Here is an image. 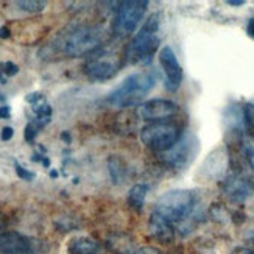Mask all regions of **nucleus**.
I'll use <instances>...</instances> for the list:
<instances>
[{"label": "nucleus", "instance_id": "f257e3e1", "mask_svg": "<svg viewBox=\"0 0 254 254\" xmlns=\"http://www.w3.org/2000/svg\"><path fill=\"white\" fill-rule=\"evenodd\" d=\"M158 83V73L155 70H140L128 75L119 86L109 94L108 101L116 108L137 106L148 92Z\"/></svg>", "mask_w": 254, "mask_h": 254}, {"label": "nucleus", "instance_id": "f03ea898", "mask_svg": "<svg viewBox=\"0 0 254 254\" xmlns=\"http://www.w3.org/2000/svg\"><path fill=\"white\" fill-rule=\"evenodd\" d=\"M159 16H150L142 28L134 34L125 52V60L129 64H150L159 47Z\"/></svg>", "mask_w": 254, "mask_h": 254}, {"label": "nucleus", "instance_id": "7ed1b4c3", "mask_svg": "<svg viewBox=\"0 0 254 254\" xmlns=\"http://www.w3.org/2000/svg\"><path fill=\"white\" fill-rule=\"evenodd\" d=\"M103 36H105V30L101 25H80L64 37L63 52L72 58L94 53L100 47Z\"/></svg>", "mask_w": 254, "mask_h": 254}, {"label": "nucleus", "instance_id": "20e7f679", "mask_svg": "<svg viewBox=\"0 0 254 254\" xmlns=\"http://www.w3.org/2000/svg\"><path fill=\"white\" fill-rule=\"evenodd\" d=\"M193 208H195L193 192L175 189L159 196L158 201L155 203L153 212L162 215L165 220L172 222L175 224L189 217Z\"/></svg>", "mask_w": 254, "mask_h": 254}, {"label": "nucleus", "instance_id": "39448f33", "mask_svg": "<svg viewBox=\"0 0 254 254\" xmlns=\"http://www.w3.org/2000/svg\"><path fill=\"white\" fill-rule=\"evenodd\" d=\"M181 137H183L181 127L170 120L148 124L140 131V140H142V144L156 153L168 152Z\"/></svg>", "mask_w": 254, "mask_h": 254}, {"label": "nucleus", "instance_id": "423d86ee", "mask_svg": "<svg viewBox=\"0 0 254 254\" xmlns=\"http://www.w3.org/2000/svg\"><path fill=\"white\" fill-rule=\"evenodd\" d=\"M148 2L144 0H127L120 2L112 21V33L117 37H127L136 32L137 25L144 19Z\"/></svg>", "mask_w": 254, "mask_h": 254}, {"label": "nucleus", "instance_id": "0eeeda50", "mask_svg": "<svg viewBox=\"0 0 254 254\" xmlns=\"http://www.w3.org/2000/svg\"><path fill=\"white\" fill-rule=\"evenodd\" d=\"M120 70V56L111 50L97 49L91 58L84 64V72L95 81H106L114 78Z\"/></svg>", "mask_w": 254, "mask_h": 254}, {"label": "nucleus", "instance_id": "6e6552de", "mask_svg": "<svg viewBox=\"0 0 254 254\" xmlns=\"http://www.w3.org/2000/svg\"><path fill=\"white\" fill-rule=\"evenodd\" d=\"M159 64H161V69L164 72L165 77V88L168 91H178L183 83V67L180 61H178L175 52L168 45L162 47L159 50Z\"/></svg>", "mask_w": 254, "mask_h": 254}, {"label": "nucleus", "instance_id": "1a4fd4ad", "mask_svg": "<svg viewBox=\"0 0 254 254\" xmlns=\"http://www.w3.org/2000/svg\"><path fill=\"white\" fill-rule=\"evenodd\" d=\"M176 112H178V106L173 101L165 100V98L148 100V101L142 103L137 109L139 117L150 122V124L170 120V117H173Z\"/></svg>", "mask_w": 254, "mask_h": 254}, {"label": "nucleus", "instance_id": "9d476101", "mask_svg": "<svg viewBox=\"0 0 254 254\" xmlns=\"http://www.w3.org/2000/svg\"><path fill=\"white\" fill-rule=\"evenodd\" d=\"M195 150H196V140L192 136H186L178 140L168 152L162 153V159L168 165H172L175 168H184L193 159Z\"/></svg>", "mask_w": 254, "mask_h": 254}, {"label": "nucleus", "instance_id": "9b49d317", "mask_svg": "<svg viewBox=\"0 0 254 254\" xmlns=\"http://www.w3.org/2000/svg\"><path fill=\"white\" fill-rule=\"evenodd\" d=\"M223 190L232 203H243L253 195L254 184L243 175H231L223 183Z\"/></svg>", "mask_w": 254, "mask_h": 254}, {"label": "nucleus", "instance_id": "f8f14e48", "mask_svg": "<svg viewBox=\"0 0 254 254\" xmlns=\"http://www.w3.org/2000/svg\"><path fill=\"white\" fill-rule=\"evenodd\" d=\"M33 242L16 231L0 232V254H30Z\"/></svg>", "mask_w": 254, "mask_h": 254}, {"label": "nucleus", "instance_id": "ddd939ff", "mask_svg": "<svg viewBox=\"0 0 254 254\" xmlns=\"http://www.w3.org/2000/svg\"><path fill=\"white\" fill-rule=\"evenodd\" d=\"M148 231H150V236H152L156 242L164 243V245H168V243L173 242V239H175L173 223L165 220L162 215H159L156 212H152V215H150Z\"/></svg>", "mask_w": 254, "mask_h": 254}, {"label": "nucleus", "instance_id": "4468645a", "mask_svg": "<svg viewBox=\"0 0 254 254\" xmlns=\"http://www.w3.org/2000/svg\"><path fill=\"white\" fill-rule=\"evenodd\" d=\"M27 101L32 105V109L36 116V119H34L36 124L41 128L49 124L50 119H52V106L47 103V100L42 94L33 92V94H30V95H27Z\"/></svg>", "mask_w": 254, "mask_h": 254}, {"label": "nucleus", "instance_id": "2eb2a0df", "mask_svg": "<svg viewBox=\"0 0 254 254\" xmlns=\"http://www.w3.org/2000/svg\"><path fill=\"white\" fill-rule=\"evenodd\" d=\"M100 242L89 236H78L69 242V254H100Z\"/></svg>", "mask_w": 254, "mask_h": 254}, {"label": "nucleus", "instance_id": "dca6fc26", "mask_svg": "<svg viewBox=\"0 0 254 254\" xmlns=\"http://www.w3.org/2000/svg\"><path fill=\"white\" fill-rule=\"evenodd\" d=\"M108 170H109V176L114 184H122L125 183L127 178V165L124 162V159L120 156H111L108 159Z\"/></svg>", "mask_w": 254, "mask_h": 254}, {"label": "nucleus", "instance_id": "f3484780", "mask_svg": "<svg viewBox=\"0 0 254 254\" xmlns=\"http://www.w3.org/2000/svg\"><path fill=\"white\" fill-rule=\"evenodd\" d=\"M147 192H148V187L147 186H144V184H134L129 189V192H128V204L133 209L140 211V209H142L144 203H145Z\"/></svg>", "mask_w": 254, "mask_h": 254}, {"label": "nucleus", "instance_id": "a211bd4d", "mask_svg": "<svg viewBox=\"0 0 254 254\" xmlns=\"http://www.w3.org/2000/svg\"><path fill=\"white\" fill-rule=\"evenodd\" d=\"M16 5L19 9L27 13H41L45 9L47 2H42V0H17Z\"/></svg>", "mask_w": 254, "mask_h": 254}, {"label": "nucleus", "instance_id": "6ab92c4d", "mask_svg": "<svg viewBox=\"0 0 254 254\" xmlns=\"http://www.w3.org/2000/svg\"><path fill=\"white\" fill-rule=\"evenodd\" d=\"M242 144H243V152H245L247 161L254 170V136H251V134L243 136Z\"/></svg>", "mask_w": 254, "mask_h": 254}, {"label": "nucleus", "instance_id": "aec40b11", "mask_svg": "<svg viewBox=\"0 0 254 254\" xmlns=\"http://www.w3.org/2000/svg\"><path fill=\"white\" fill-rule=\"evenodd\" d=\"M41 129V127L36 124V122H32L25 127V140L27 142H33L34 137L37 136V131Z\"/></svg>", "mask_w": 254, "mask_h": 254}, {"label": "nucleus", "instance_id": "412c9836", "mask_svg": "<svg viewBox=\"0 0 254 254\" xmlns=\"http://www.w3.org/2000/svg\"><path fill=\"white\" fill-rule=\"evenodd\" d=\"M0 70H2L5 75H8V77H13V75H16L19 72V67L11 63V61H6V63H2L0 64Z\"/></svg>", "mask_w": 254, "mask_h": 254}, {"label": "nucleus", "instance_id": "4be33fe9", "mask_svg": "<svg viewBox=\"0 0 254 254\" xmlns=\"http://www.w3.org/2000/svg\"><path fill=\"white\" fill-rule=\"evenodd\" d=\"M16 173H17L19 178H22L24 181H32L33 178H34V173L33 172L27 170L25 167H22L21 164H17V162H16Z\"/></svg>", "mask_w": 254, "mask_h": 254}, {"label": "nucleus", "instance_id": "5701e85b", "mask_svg": "<svg viewBox=\"0 0 254 254\" xmlns=\"http://www.w3.org/2000/svg\"><path fill=\"white\" fill-rule=\"evenodd\" d=\"M133 254H162V251L155 247H140Z\"/></svg>", "mask_w": 254, "mask_h": 254}, {"label": "nucleus", "instance_id": "b1692460", "mask_svg": "<svg viewBox=\"0 0 254 254\" xmlns=\"http://www.w3.org/2000/svg\"><path fill=\"white\" fill-rule=\"evenodd\" d=\"M13 134H14V129L11 127H5L2 129V136H0V137H2V140H5V142H6V140H9L13 137Z\"/></svg>", "mask_w": 254, "mask_h": 254}, {"label": "nucleus", "instance_id": "393cba45", "mask_svg": "<svg viewBox=\"0 0 254 254\" xmlns=\"http://www.w3.org/2000/svg\"><path fill=\"white\" fill-rule=\"evenodd\" d=\"M232 254H254V250L247 248V247H237L232 250Z\"/></svg>", "mask_w": 254, "mask_h": 254}, {"label": "nucleus", "instance_id": "a878e982", "mask_svg": "<svg viewBox=\"0 0 254 254\" xmlns=\"http://www.w3.org/2000/svg\"><path fill=\"white\" fill-rule=\"evenodd\" d=\"M9 114H11L9 106H0V119H8Z\"/></svg>", "mask_w": 254, "mask_h": 254}, {"label": "nucleus", "instance_id": "bb28decb", "mask_svg": "<svg viewBox=\"0 0 254 254\" xmlns=\"http://www.w3.org/2000/svg\"><path fill=\"white\" fill-rule=\"evenodd\" d=\"M247 32H248V36H251L253 39H254V17L250 19V22L247 25Z\"/></svg>", "mask_w": 254, "mask_h": 254}, {"label": "nucleus", "instance_id": "cd10ccee", "mask_svg": "<svg viewBox=\"0 0 254 254\" xmlns=\"http://www.w3.org/2000/svg\"><path fill=\"white\" fill-rule=\"evenodd\" d=\"M9 34H11V33H9V28L8 27H2V28H0V37H2V39H8Z\"/></svg>", "mask_w": 254, "mask_h": 254}, {"label": "nucleus", "instance_id": "c85d7f7f", "mask_svg": "<svg viewBox=\"0 0 254 254\" xmlns=\"http://www.w3.org/2000/svg\"><path fill=\"white\" fill-rule=\"evenodd\" d=\"M228 5H232V6H242L245 5L243 0H228Z\"/></svg>", "mask_w": 254, "mask_h": 254}, {"label": "nucleus", "instance_id": "c756f323", "mask_svg": "<svg viewBox=\"0 0 254 254\" xmlns=\"http://www.w3.org/2000/svg\"><path fill=\"white\" fill-rule=\"evenodd\" d=\"M61 139H64L65 142H70V136H69V133H65V131L61 134Z\"/></svg>", "mask_w": 254, "mask_h": 254}, {"label": "nucleus", "instance_id": "7c9ffc66", "mask_svg": "<svg viewBox=\"0 0 254 254\" xmlns=\"http://www.w3.org/2000/svg\"><path fill=\"white\" fill-rule=\"evenodd\" d=\"M3 224H5V222H3V215L0 214V231L3 229Z\"/></svg>", "mask_w": 254, "mask_h": 254}, {"label": "nucleus", "instance_id": "2f4dec72", "mask_svg": "<svg viewBox=\"0 0 254 254\" xmlns=\"http://www.w3.org/2000/svg\"><path fill=\"white\" fill-rule=\"evenodd\" d=\"M50 176H52V178H56V176H58V172H56V170H52V172H50Z\"/></svg>", "mask_w": 254, "mask_h": 254}]
</instances>
